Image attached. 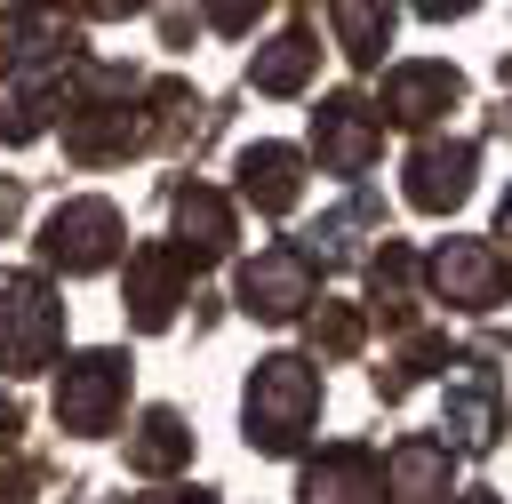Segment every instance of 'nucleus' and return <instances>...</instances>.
Instances as JSON below:
<instances>
[{
    "mask_svg": "<svg viewBox=\"0 0 512 504\" xmlns=\"http://www.w3.org/2000/svg\"><path fill=\"white\" fill-rule=\"evenodd\" d=\"M360 336H368V328H360V312H352V304H320V312H312V344H320L328 360L360 352Z\"/></svg>",
    "mask_w": 512,
    "mask_h": 504,
    "instance_id": "23",
    "label": "nucleus"
},
{
    "mask_svg": "<svg viewBox=\"0 0 512 504\" xmlns=\"http://www.w3.org/2000/svg\"><path fill=\"white\" fill-rule=\"evenodd\" d=\"M0 504H32V472H24V464L0 472Z\"/></svg>",
    "mask_w": 512,
    "mask_h": 504,
    "instance_id": "24",
    "label": "nucleus"
},
{
    "mask_svg": "<svg viewBox=\"0 0 512 504\" xmlns=\"http://www.w3.org/2000/svg\"><path fill=\"white\" fill-rule=\"evenodd\" d=\"M464 504H496V496H464Z\"/></svg>",
    "mask_w": 512,
    "mask_h": 504,
    "instance_id": "29",
    "label": "nucleus"
},
{
    "mask_svg": "<svg viewBox=\"0 0 512 504\" xmlns=\"http://www.w3.org/2000/svg\"><path fill=\"white\" fill-rule=\"evenodd\" d=\"M312 64H320V48H312V32H280V40H264V48H256V64H248V80H256L264 96H296V88L312 80Z\"/></svg>",
    "mask_w": 512,
    "mask_h": 504,
    "instance_id": "19",
    "label": "nucleus"
},
{
    "mask_svg": "<svg viewBox=\"0 0 512 504\" xmlns=\"http://www.w3.org/2000/svg\"><path fill=\"white\" fill-rule=\"evenodd\" d=\"M432 288H440L448 304L488 312V304H504V264H496V248H480V240H448V248L432 256Z\"/></svg>",
    "mask_w": 512,
    "mask_h": 504,
    "instance_id": "13",
    "label": "nucleus"
},
{
    "mask_svg": "<svg viewBox=\"0 0 512 504\" xmlns=\"http://www.w3.org/2000/svg\"><path fill=\"white\" fill-rule=\"evenodd\" d=\"M40 256L56 272H104L120 256V208L112 200H64L48 224H40Z\"/></svg>",
    "mask_w": 512,
    "mask_h": 504,
    "instance_id": "5",
    "label": "nucleus"
},
{
    "mask_svg": "<svg viewBox=\"0 0 512 504\" xmlns=\"http://www.w3.org/2000/svg\"><path fill=\"white\" fill-rule=\"evenodd\" d=\"M384 496L392 504H448V440H400L384 456Z\"/></svg>",
    "mask_w": 512,
    "mask_h": 504,
    "instance_id": "16",
    "label": "nucleus"
},
{
    "mask_svg": "<svg viewBox=\"0 0 512 504\" xmlns=\"http://www.w3.org/2000/svg\"><path fill=\"white\" fill-rule=\"evenodd\" d=\"M128 88H136V80H128L120 64L88 72V96L64 112V152H72V160H88V168H96V160H120V152L136 144V112H128Z\"/></svg>",
    "mask_w": 512,
    "mask_h": 504,
    "instance_id": "3",
    "label": "nucleus"
},
{
    "mask_svg": "<svg viewBox=\"0 0 512 504\" xmlns=\"http://www.w3.org/2000/svg\"><path fill=\"white\" fill-rule=\"evenodd\" d=\"M464 368L472 376L448 384V432H456V448H488L496 440V376L480 360H464Z\"/></svg>",
    "mask_w": 512,
    "mask_h": 504,
    "instance_id": "17",
    "label": "nucleus"
},
{
    "mask_svg": "<svg viewBox=\"0 0 512 504\" xmlns=\"http://www.w3.org/2000/svg\"><path fill=\"white\" fill-rule=\"evenodd\" d=\"M312 152H320V168L360 176V168L384 152V112L360 104V96H328V104L312 112Z\"/></svg>",
    "mask_w": 512,
    "mask_h": 504,
    "instance_id": "7",
    "label": "nucleus"
},
{
    "mask_svg": "<svg viewBox=\"0 0 512 504\" xmlns=\"http://www.w3.org/2000/svg\"><path fill=\"white\" fill-rule=\"evenodd\" d=\"M120 400H128V360L120 352H80L56 384V424L64 432H112Z\"/></svg>",
    "mask_w": 512,
    "mask_h": 504,
    "instance_id": "6",
    "label": "nucleus"
},
{
    "mask_svg": "<svg viewBox=\"0 0 512 504\" xmlns=\"http://www.w3.org/2000/svg\"><path fill=\"white\" fill-rule=\"evenodd\" d=\"M368 224H376V200H368V192H352V200L312 232V248H320V256H344V248H352V232H368ZM312 248H304V256H312Z\"/></svg>",
    "mask_w": 512,
    "mask_h": 504,
    "instance_id": "22",
    "label": "nucleus"
},
{
    "mask_svg": "<svg viewBox=\"0 0 512 504\" xmlns=\"http://www.w3.org/2000/svg\"><path fill=\"white\" fill-rule=\"evenodd\" d=\"M472 168H480L472 136H432V144L408 152V200L440 216V208H456V200L472 192Z\"/></svg>",
    "mask_w": 512,
    "mask_h": 504,
    "instance_id": "9",
    "label": "nucleus"
},
{
    "mask_svg": "<svg viewBox=\"0 0 512 504\" xmlns=\"http://www.w3.org/2000/svg\"><path fill=\"white\" fill-rule=\"evenodd\" d=\"M456 96H464V80H456V64H392L384 72V120H400V128H424V120H440V112H456Z\"/></svg>",
    "mask_w": 512,
    "mask_h": 504,
    "instance_id": "10",
    "label": "nucleus"
},
{
    "mask_svg": "<svg viewBox=\"0 0 512 504\" xmlns=\"http://www.w3.org/2000/svg\"><path fill=\"white\" fill-rule=\"evenodd\" d=\"M64 344V304L48 296L40 272H0V368L8 376H32L48 368Z\"/></svg>",
    "mask_w": 512,
    "mask_h": 504,
    "instance_id": "2",
    "label": "nucleus"
},
{
    "mask_svg": "<svg viewBox=\"0 0 512 504\" xmlns=\"http://www.w3.org/2000/svg\"><path fill=\"white\" fill-rule=\"evenodd\" d=\"M328 24H336V40H344V56H352V64H376V56H384V40H392V8L336 0V8H328Z\"/></svg>",
    "mask_w": 512,
    "mask_h": 504,
    "instance_id": "20",
    "label": "nucleus"
},
{
    "mask_svg": "<svg viewBox=\"0 0 512 504\" xmlns=\"http://www.w3.org/2000/svg\"><path fill=\"white\" fill-rule=\"evenodd\" d=\"M312 304V256L304 248H264L256 264H240V312L256 320H288Z\"/></svg>",
    "mask_w": 512,
    "mask_h": 504,
    "instance_id": "8",
    "label": "nucleus"
},
{
    "mask_svg": "<svg viewBox=\"0 0 512 504\" xmlns=\"http://www.w3.org/2000/svg\"><path fill=\"white\" fill-rule=\"evenodd\" d=\"M496 232H504V248H512V192H504V208H496Z\"/></svg>",
    "mask_w": 512,
    "mask_h": 504,
    "instance_id": "27",
    "label": "nucleus"
},
{
    "mask_svg": "<svg viewBox=\"0 0 512 504\" xmlns=\"http://www.w3.org/2000/svg\"><path fill=\"white\" fill-rule=\"evenodd\" d=\"M304 504H376L384 496V464L368 456V448H320L312 464H304V488H296Z\"/></svg>",
    "mask_w": 512,
    "mask_h": 504,
    "instance_id": "12",
    "label": "nucleus"
},
{
    "mask_svg": "<svg viewBox=\"0 0 512 504\" xmlns=\"http://www.w3.org/2000/svg\"><path fill=\"white\" fill-rule=\"evenodd\" d=\"M136 504H216L208 488H176V496H136Z\"/></svg>",
    "mask_w": 512,
    "mask_h": 504,
    "instance_id": "26",
    "label": "nucleus"
},
{
    "mask_svg": "<svg viewBox=\"0 0 512 504\" xmlns=\"http://www.w3.org/2000/svg\"><path fill=\"white\" fill-rule=\"evenodd\" d=\"M184 456H192V432H184V416H176V408H152V416L128 432V472H144V480L176 472Z\"/></svg>",
    "mask_w": 512,
    "mask_h": 504,
    "instance_id": "18",
    "label": "nucleus"
},
{
    "mask_svg": "<svg viewBox=\"0 0 512 504\" xmlns=\"http://www.w3.org/2000/svg\"><path fill=\"white\" fill-rule=\"evenodd\" d=\"M64 64L72 48H32L0 72V144H24L48 128V112H64Z\"/></svg>",
    "mask_w": 512,
    "mask_h": 504,
    "instance_id": "4",
    "label": "nucleus"
},
{
    "mask_svg": "<svg viewBox=\"0 0 512 504\" xmlns=\"http://www.w3.org/2000/svg\"><path fill=\"white\" fill-rule=\"evenodd\" d=\"M376 304H392V320H408V288H416V256L400 248V240H384V256H376Z\"/></svg>",
    "mask_w": 512,
    "mask_h": 504,
    "instance_id": "21",
    "label": "nucleus"
},
{
    "mask_svg": "<svg viewBox=\"0 0 512 504\" xmlns=\"http://www.w3.org/2000/svg\"><path fill=\"white\" fill-rule=\"evenodd\" d=\"M240 416H248V440H256L264 456H288V448L312 432V416H320V376H312V360H296V352L256 360Z\"/></svg>",
    "mask_w": 512,
    "mask_h": 504,
    "instance_id": "1",
    "label": "nucleus"
},
{
    "mask_svg": "<svg viewBox=\"0 0 512 504\" xmlns=\"http://www.w3.org/2000/svg\"><path fill=\"white\" fill-rule=\"evenodd\" d=\"M240 192H248L264 216H288V208L304 200V152H288V144H248V152H240Z\"/></svg>",
    "mask_w": 512,
    "mask_h": 504,
    "instance_id": "14",
    "label": "nucleus"
},
{
    "mask_svg": "<svg viewBox=\"0 0 512 504\" xmlns=\"http://www.w3.org/2000/svg\"><path fill=\"white\" fill-rule=\"evenodd\" d=\"M184 256L176 248H136L128 256V320L136 328H168L176 320V304H184Z\"/></svg>",
    "mask_w": 512,
    "mask_h": 504,
    "instance_id": "11",
    "label": "nucleus"
},
{
    "mask_svg": "<svg viewBox=\"0 0 512 504\" xmlns=\"http://www.w3.org/2000/svg\"><path fill=\"white\" fill-rule=\"evenodd\" d=\"M208 24H216V32H248V24H256V8H208Z\"/></svg>",
    "mask_w": 512,
    "mask_h": 504,
    "instance_id": "25",
    "label": "nucleus"
},
{
    "mask_svg": "<svg viewBox=\"0 0 512 504\" xmlns=\"http://www.w3.org/2000/svg\"><path fill=\"white\" fill-rule=\"evenodd\" d=\"M224 248H232V200L208 192V184L176 192V256L184 264H216Z\"/></svg>",
    "mask_w": 512,
    "mask_h": 504,
    "instance_id": "15",
    "label": "nucleus"
},
{
    "mask_svg": "<svg viewBox=\"0 0 512 504\" xmlns=\"http://www.w3.org/2000/svg\"><path fill=\"white\" fill-rule=\"evenodd\" d=\"M8 440H16V408L0 400V448H8Z\"/></svg>",
    "mask_w": 512,
    "mask_h": 504,
    "instance_id": "28",
    "label": "nucleus"
}]
</instances>
